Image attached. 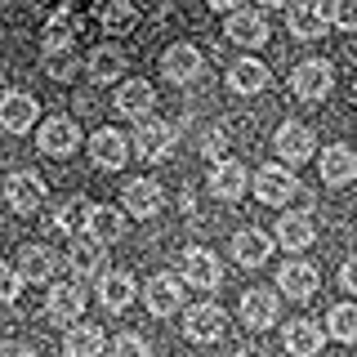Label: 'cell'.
Segmentation results:
<instances>
[{
    "label": "cell",
    "mask_w": 357,
    "mask_h": 357,
    "mask_svg": "<svg viewBox=\"0 0 357 357\" xmlns=\"http://www.w3.org/2000/svg\"><path fill=\"white\" fill-rule=\"evenodd\" d=\"M174 143H178V130L170 126V121H156V116H148V121H139V130H134V152H139L148 165H156V161H170Z\"/></svg>",
    "instance_id": "cell-1"
},
{
    "label": "cell",
    "mask_w": 357,
    "mask_h": 357,
    "mask_svg": "<svg viewBox=\"0 0 357 357\" xmlns=\"http://www.w3.org/2000/svg\"><path fill=\"white\" fill-rule=\"evenodd\" d=\"M152 107H156V89H152L148 81H126V85L116 89V112H121V116L148 121Z\"/></svg>",
    "instance_id": "cell-23"
},
{
    "label": "cell",
    "mask_w": 357,
    "mask_h": 357,
    "mask_svg": "<svg viewBox=\"0 0 357 357\" xmlns=\"http://www.w3.org/2000/svg\"><path fill=\"white\" fill-rule=\"evenodd\" d=\"M36 126V98L22 94V89H9L5 98H0V130L5 134H27Z\"/></svg>",
    "instance_id": "cell-15"
},
{
    "label": "cell",
    "mask_w": 357,
    "mask_h": 357,
    "mask_svg": "<svg viewBox=\"0 0 357 357\" xmlns=\"http://www.w3.org/2000/svg\"><path fill=\"white\" fill-rule=\"evenodd\" d=\"M286 27L295 40H321L331 31V5L326 0H295L286 14Z\"/></svg>",
    "instance_id": "cell-4"
},
{
    "label": "cell",
    "mask_w": 357,
    "mask_h": 357,
    "mask_svg": "<svg viewBox=\"0 0 357 357\" xmlns=\"http://www.w3.org/2000/svg\"><path fill=\"white\" fill-rule=\"evenodd\" d=\"M143 304H148L152 317H170V312L183 308V282L170 273H156L148 286H143Z\"/></svg>",
    "instance_id": "cell-9"
},
{
    "label": "cell",
    "mask_w": 357,
    "mask_h": 357,
    "mask_svg": "<svg viewBox=\"0 0 357 357\" xmlns=\"http://www.w3.org/2000/svg\"><path fill=\"white\" fill-rule=\"evenodd\" d=\"M331 89H335V67L326 59H304L290 76V94L304 98V103H321Z\"/></svg>",
    "instance_id": "cell-3"
},
{
    "label": "cell",
    "mask_w": 357,
    "mask_h": 357,
    "mask_svg": "<svg viewBox=\"0 0 357 357\" xmlns=\"http://www.w3.org/2000/svg\"><path fill=\"white\" fill-rule=\"evenodd\" d=\"M18 273H22V282H50L54 273H59V255L50 250V245H22V255H18Z\"/></svg>",
    "instance_id": "cell-26"
},
{
    "label": "cell",
    "mask_w": 357,
    "mask_h": 357,
    "mask_svg": "<svg viewBox=\"0 0 357 357\" xmlns=\"http://www.w3.org/2000/svg\"><path fill=\"white\" fill-rule=\"evenodd\" d=\"M245 165L241 161H215V170H210V197L215 201H241L245 197Z\"/></svg>",
    "instance_id": "cell-19"
},
{
    "label": "cell",
    "mask_w": 357,
    "mask_h": 357,
    "mask_svg": "<svg viewBox=\"0 0 357 357\" xmlns=\"http://www.w3.org/2000/svg\"><path fill=\"white\" fill-rule=\"evenodd\" d=\"M228 40L245 45V50L268 45V18L259 14V9H232V14H228Z\"/></svg>",
    "instance_id": "cell-18"
},
{
    "label": "cell",
    "mask_w": 357,
    "mask_h": 357,
    "mask_svg": "<svg viewBox=\"0 0 357 357\" xmlns=\"http://www.w3.org/2000/svg\"><path fill=\"white\" fill-rule=\"evenodd\" d=\"M72 40H76V14H54L50 22H45V31H40V45L45 50H72Z\"/></svg>",
    "instance_id": "cell-34"
},
{
    "label": "cell",
    "mask_w": 357,
    "mask_h": 357,
    "mask_svg": "<svg viewBox=\"0 0 357 357\" xmlns=\"http://www.w3.org/2000/svg\"><path fill=\"white\" fill-rule=\"evenodd\" d=\"M85 67H89V81L94 85H107V81H116V76L126 72V54H121L116 45H98Z\"/></svg>",
    "instance_id": "cell-29"
},
{
    "label": "cell",
    "mask_w": 357,
    "mask_h": 357,
    "mask_svg": "<svg viewBox=\"0 0 357 357\" xmlns=\"http://www.w3.org/2000/svg\"><path fill=\"white\" fill-rule=\"evenodd\" d=\"M183 331H188L192 344H219L223 335H228V317H223L219 304H192V308H188Z\"/></svg>",
    "instance_id": "cell-6"
},
{
    "label": "cell",
    "mask_w": 357,
    "mask_h": 357,
    "mask_svg": "<svg viewBox=\"0 0 357 357\" xmlns=\"http://www.w3.org/2000/svg\"><path fill=\"white\" fill-rule=\"evenodd\" d=\"M5 201L14 215H36V210L45 206V178L36 170H18L5 178Z\"/></svg>",
    "instance_id": "cell-5"
},
{
    "label": "cell",
    "mask_w": 357,
    "mask_h": 357,
    "mask_svg": "<svg viewBox=\"0 0 357 357\" xmlns=\"http://www.w3.org/2000/svg\"><path fill=\"white\" fill-rule=\"evenodd\" d=\"M183 277H188V286H197V290H215L223 282L219 255L206 250V245H192V250L183 255Z\"/></svg>",
    "instance_id": "cell-13"
},
{
    "label": "cell",
    "mask_w": 357,
    "mask_h": 357,
    "mask_svg": "<svg viewBox=\"0 0 357 357\" xmlns=\"http://www.w3.org/2000/svg\"><path fill=\"white\" fill-rule=\"evenodd\" d=\"M317 282L321 277L308 259H286L282 273H277V286H282V295H290V299H312L317 295Z\"/></svg>",
    "instance_id": "cell-17"
},
{
    "label": "cell",
    "mask_w": 357,
    "mask_h": 357,
    "mask_svg": "<svg viewBox=\"0 0 357 357\" xmlns=\"http://www.w3.org/2000/svg\"><path fill=\"white\" fill-rule=\"evenodd\" d=\"M326 331L335 344H357V304H335L326 312Z\"/></svg>",
    "instance_id": "cell-35"
},
{
    "label": "cell",
    "mask_w": 357,
    "mask_h": 357,
    "mask_svg": "<svg viewBox=\"0 0 357 357\" xmlns=\"http://www.w3.org/2000/svg\"><path fill=\"white\" fill-rule=\"evenodd\" d=\"M89 237H98L103 245H112V241H121L126 237V215L121 210H112V206H94L89 210Z\"/></svg>",
    "instance_id": "cell-31"
},
{
    "label": "cell",
    "mask_w": 357,
    "mask_h": 357,
    "mask_svg": "<svg viewBox=\"0 0 357 357\" xmlns=\"http://www.w3.org/2000/svg\"><path fill=\"white\" fill-rule=\"evenodd\" d=\"M134 295H139V286H134L130 273H103L98 277V304L107 312H126L134 304Z\"/></svg>",
    "instance_id": "cell-24"
},
{
    "label": "cell",
    "mask_w": 357,
    "mask_h": 357,
    "mask_svg": "<svg viewBox=\"0 0 357 357\" xmlns=\"http://www.w3.org/2000/svg\"><path fill=\"white\" fill-rule=\"evenodd\" d=\"M89 210H94V206H89L85 197H67L63 206L54 210V228L67 232V237H76V232H85V228H89Z\"/></svg>",
    "instance_id": "cell-32"
},
{
    "label": "cell",
    "mask_w": 357,
    "mask_h": 357,
    "mask_svg": "<svg viewBox=\"0 0 357 357\" xmlns=\"http://www.w3.org/2000/svg\"><path fill=\"white\" fill-rule=\"evenodd\" d=\"M107 357H148V344H143V335L126 331V335H116V340L107 344Z\"/></svg>",
    "instance_id": "cell-37"
},
{
    "label": "cell",
    "mask_w": 357,
    "mask_h": 357,
    "mask_svg": "<svg viewBox=\"0 0 357 357\" xmlns=\"http://www.w3.org/2000/svg\"><path fill=\"white\" fill-rule=\"evenodd\" d=\"M81 308H85V286H81V282H59V286H50L45 312H50L54 326H76Z\"/></svg>",
    "instance_id": "cell-7"
},
{
    "label": "cell",
    "mask_w": 357,
    "mask_h": 357,
    "mask_svg": "<svg viewBox=\"0 0 357 357\" xmlns=\"http://www.w3.org/2000/svg\"><path fill=\"white\" fill-rule=\"evenodd\" d=\"M268 67L259 63V59H237L228 67V85H232V94H264L268 89Z\"/></svg>",
    "instance_id": "cell-27"
},
{
    "label": "cell",
    "mask_w": 357,
    "mask_h": 357,
    "mask_svg": "<svg viewBox=\"0 0 357 357\" xmlns=\"http://www.w3.org/2000/svg\"><path fill=\"white\" fill-rule=\"evenodd\" d=\"M107 349L103 331L94 326V321H76V326H67V340H63V353L67 357H98Z\"/></svg>",
    "instance_id": "cell-28"
},
{
    "label": "cell",
    "mask_w": 357,
    "mask_h": 357,
    "mask_svg": "<svg viewBox=\"0 0 357 357\" xmlns=\"http://www.w3.org/2000/svg\"><path fill=\"white\" fill-rule=\"evenodd\" d=\"M321 178H326L331 188H344L357 178V156L353 148H344V143H331L326 152H321Z\"/></svg>",
    "instance_id": "cell-25"
},
{
    "label": "cell",
    "mask_w": 357,
    "mask_h": 357,
    "mask_svg": "<svg viewBox=\"0 0 357 357\" xmlns=\"http://www.w3.org/2000/svg\"><path fill=\"white\" fill-rule=\"evenodd\" d=\"M241 321L250 331H268L277 321V295L273 290H264V286H250L241 295Z\"/></svg>",
    "instance_id": "cell-20"
},
{
    "label": "cell",
    "mask_w": 357,
    "mask_h": 357,
    "mask_svg": "<svg viewBox=\"0 0 357 357\" xmlns=\"http://www.w3.org/2000/svg\"><path fill=\"white\" fill-rule=\"evenodd\" d=\"M18 290H22V273L9 268V264H0V304H14Z\"/></svg>",
    "instance_id": "cell-39"
},
{
    "label": "cell",
    "mask_w": 357,
    "mask_h": 357,
    "mask_svg": "<svg viewBox=\"0 0 357 357\" xmlns=\"http://www.w3.org/2000/svg\"><path fill=\"white\" fill-rule=\"evenodd\" d=\"M201 67H206V59H201V50H197V45H170V50H165V59H161L165 81H174V85L197 81V76H201Z\"/></svg>",
    "instance_id": "cell-16"
},
{
    "label": "cell",
    "mask_w": 357,
    "mask_h": 357,
    "mask_svg": "<svg viewBox=\"0 0 357 357\" xmlns=\"http://www.w3.org/2000/svg\"><path fill=\"white\" fill-rule=\"evenodd\" d=\"M0 40H5V36H0Z\"/></svg>",
    "instance_id": "cell-44"
},
{
    "label": "cell",
    "mask_w": 357,
    "mask_h": 357,
    "mask_svg": "<svg viewBox=\"0 0 357 357\" xmlns=\"http://www.w3.org/2000/svg\"><path fill=\"white\" fill-rule=\"evenodd\" d=\"M331 22L340 31H357V0H331Z\"/></svg>",
    "instance_id": "cell-38"
},
{
    "label": "cell",
    "mask_w": 357,
    "mask_h": 357,
    "mask_svg": "<svg viewBox=\"0 0 357 357\" xmlns=\"http://www.w3.org/2000/svg\"><path fill=\"white\" fill-rule=\"evenodd\" d=\"M223 148H228V139H223V130H210L206 139H201V152H206L210 161H223Z\"/></svg>",
    "instance_id": "cell-40"
},
{
    "label": "cell",
    "mask_w": 357,
    "mask_h": 357,
    "mask_svg": "<svg viewBox=\"0 0 357 357\" xmlns=\"http://www.w3.org/2000/svg\"><path fill=\"white\" fill-rule=\"evenodd\" d=\"M255 197H259V206H286V201H308V192L299 188V178L286 170V165H264L259 174H255Z\"/></svg>",
    "instance_id": "cell-2"
},
{
    "label": "cell",
    "mask_w": 357,
    "mask_h": 357,
    "mask_svg": "<svg viewBox=\"0 0 357 357\" xmlns=\"http://www.w3.org/2000/svg\"><path fill=\"white\" fill-rule=\"evenodd\" d=\"M273 148H277V156H282L286 165H299V161H308V156L317 152V143H312V130L304 121H286V126L277 130Z\"/></svg>",
    "instance_id": "cell-12"
},
{
    "label": "cell",
    "mask_w": 357,
    "mask_h": 357,
    "mask_svg": "<svg viewBox=\"0 0 357 357\" xmlns=\"http://www.w3.org/2000/svg\"><path fill=\"white\" fill-rule=\"evenodd\" d=\"M67 268H72V277L81 282V277H103L107 268V245L98 237H76L67 245Z\"/></svg>",
    "instance_id": "cell-8"
},
{
    "label": "cell",
    "mask_w": 357,
    "mask_h": 357,
    "mask_svg": "<svg viewBox=\"0 0 357 357\" xmlns=\"http://www.w3.org/2000/svg\"><path fill=\"white\" fill-rule=\"evenodd\" d=\"M273 241L277 237H268L259 228H241L237 237H232V259L241 268H259V264H268V255H273Z\"/></svg>",
    "instance_id": "cell-22"
},
{
    "label": "cell",
    "mask_w": 357,
    "mask_h": 357,
    "mask_svg": "<svg viewBox=\"0 0 357 357\" xmlns=\"http://www.w3.org/2000/svg\"><path fill=\"white\" fill-rule=\"evenodd\" d=\"M36 143H40L45 156H72L76 143H81V130H76L72 116H50V121L36 130Z\"/></svg>",
    "instance_id": "cell-11"
},
{
    "label": "cell",
    "mask_w": 357,
    "mask_h": 357,
    "mask_svg": "<svg viewBox=\"0 0 357 357\" xmlns=\"http://www.w3.org/2000/svg\"><path fill=\"white\" fill-rule=\"evenodd\" d=\"M98 22H103L112 36H126L134 22H139V9L130 0H98Z\"/></svg>",
    "instance_id": "cell-33"
},
{
    "label": "cell",
    "mask_w": 357,
    "mask_h": 357,
    "mask_svg": "<svg viewBox=\"0 0 357 357\" xmlns=\"http://www.w3.org/2000/svg\"><path fill=\"white\" fill-rule=\"evenodd\" d=\"M89 161L98 165V170H121V165L130 161V143L121 130H94V139H89Z\"/></svg>",
    "instance_id": "cell-14"
},
{
    "label": "cell",
    "mask_w": 357,
    "mask_h": 357,
    "mask_svg": "<svg viewBox=\"0 0 357 357\" xmlns=\"http://www.w3.org/2000/svg\"><path fill=\"white\" fill-rule=\"evenodd\" d=\"M45 76H54V81H72V76H76V54L72 50H45Z\"/></svg>",
    "instance_id": "cell-36"
},
{
    "label": "cell",
    "mask_w": 357,
    "mask_h": 357,
    "mask_svg": "<svg viewBox=\"0 0 357 357\" xmlns=\"http://www.w3.org/2000/svg\"><path fill=\"white\" fill-rule=\"evenodd\" d=\"M282 344H286V353H295V357H312L321 344H326V331H321L317 321H308V317H295V321H286Z\"/></svg>",
    "instance_id": "cell-21"
},
{
    "label": "cell",
    "mask_w": 357,
    "mask_h": 357,
    "mask_svg": "<svg viewBox=\"0 0 357 357\" xmlns=\"http://www.w3.org/2000/svg\"><path fill=\"white\" fill-rule=\"evenodd\" d=\"M121 201H126V215L156 219V215H161V206H165V188L156 183V178H134V183H126Z\"/></svg>",
    "instance_id": "cell-10"
},
{
    "label": "cell",
    "mask_w": 357,
    "mask_h": 357,
    "mask_svg": "<svg viewBox=\"0 0 357 357\" xmlns=\"http://www.w3.org/2000/svg\"><path fill=\"white\" fill-rule=\"evenodd\" d=\"M340 286L349 290V295H357V255H353V259H344V268H340Z\"/></svg>",
    "instance_id": "cell-41"
},
{
    "label": "cell",
    "mask_w": 357,
    "mask_h": 357,
    "mask_svg": "<svg viewBox=\"0 0 357 357\" xmlns=\"http://www.w3.org/2000/svg\"><path fill=\"white\" fill-rule=\"evenodd\" d=\"M210 9H241V0H206Z\"/></svg>",
    "instance_id": "cell-42"
},
{
    "label": "cell",
    "mask_w": 357,
    "mask_h": 357,
    "mask_svg": "<svg viewBox=\"0 0 357 357\" xmlns=\"http://www.w3.org/2000/svg\"><path fill=\"white\" fill-rule=\"evenodd\" d=\"M259 5H268V9H286V5H295V0H259Z\"/></svg>",
    "instance_id": "cell-43"
},
{
    "label": "cell",
    "mask_w": 357,
    "mask_h": 357,
    "mask_svg": "<svg viewBox=\"0 0 357 357\" xmlns=\"http://www.w3.org/2000/svg\"><path fill=\"white\" fill-rule=\"evenodd\" d=\"M312 219L308 215H282L277 219V245H286V250H308L312 245Z\"/></svg>",
    "instance_id": "cell-30"
}]
</instances>
